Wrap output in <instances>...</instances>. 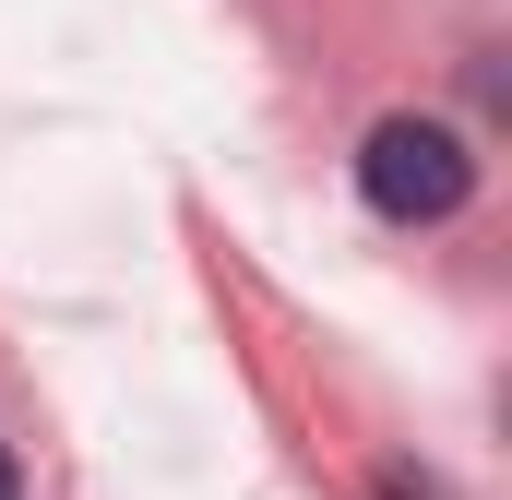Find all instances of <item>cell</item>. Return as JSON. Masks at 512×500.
Here are the masks:
<instances>
[{"instance_id":"1","label":"cell","mask_w":512,"mask_h":500,"mask_svg":"<svg viewBox=\"0 0 512 500\" xmlns=\"http://www.w3.org/2000/svg\"><path fill=\"white\" fill-rule=\"evenodd\" d=\"M358 191H370V215H393V227H441V215H465L477 155H465L453 120L393 108V120H370V143H358Z\"/></svg>"},{"instance_id":"2","label":"cell","mask_w":512,"mask_h":500,"mask_svg":"<svg viewBox=\"0 0 512 500\" xmlns=\"http://www.w3.org/2000/svg\"><path fill=\"white\" fill-rule=\"evenodd\" d=\"M0 500H24V477H12V441H0Z\"/></svg>"}]
</instances>
